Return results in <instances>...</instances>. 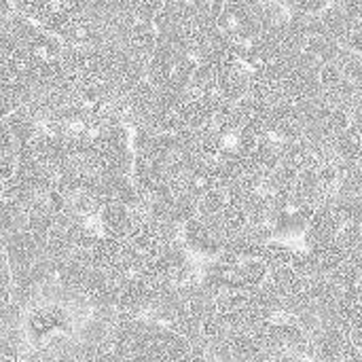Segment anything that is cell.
Wrapping results in <instances>:
<instances>
[{"instance_id":"6da1fadb","label":"cell","mask_w":362,"mask_h":362,"mask_svg":"<svg viewBox=\"0 0 362 362\" xmlns=\"http://www.w3.org/2000/svg\"><path fill=\"white\" fill-rule=\"evenodd\" d=\"M180 240L185 242V246L193 257H202L206 261L218 257L227 244V238L221 231V227L204 216H193L189 223H185L180 231Z\"/></svg>"},{"instance_id":"7a4b0ae2","label":"cell","mask_w":362,"mask_h":362,"mask_svg":"<svg viewBox=\"0 0 362 362\" xmlns=\"http://www.w3.org/2000/svg\"><path fill=\"white\" fill-rule=\"evenodd\" d=\"M47 257V240L34 235L28 229L11 233L4 242V259L11 267V274L25 272L40 263Z\"/></svg>"},{"instance_id":"3957f363","label":"cell","mask_w":362,"mask_h":362,"mask_svg":"<svg viewBox=\"0 0 362 362\" xmlns=\"http://www.w3.org/2000/svg\"><path fill=\"white\" fill-rule=\"evenodd\" d=\"M344 218L341 214L337 212L333 199H325L322 204L316 206L314 214L310 216L305 229H303V246L305 250H314V248H320V246H327L331 244L339 231L344 229Z\"/></svg>"},{"instance_id":"277c9868","label":"cell","mask_w":362,"mask_h":362,"mask_svg":"<svg viewBox=\"0 0 362 362\" xmlns=\"http://www.w3.org/2000/svg\"><path fill=\"white\" fill-rule=\"evenodd\" d=\"M331 199L344 223L362 225V174L344 172Z\"/></svg>"},{"instance_id":"5b68a950","label":"cell","mask_w":362,"mask_h":362,"mask_svg":"<svg viewBox=\"0 0 362 362\" xmlns=\"http://www.w3.org/2000/svg\"><path fill=\"white\" fill-rule=\"evenodd\" d=\"M98 225L102 235L125 240L134 227V210L119 202H106L98 212Z\"/></svg>"},{"instance_id":"8992f818","label":"cell","mask_w":362,"mask_h":362,"mask_svg":"<svg viewBox=\"0 0 362 362\" xmlns=\"http://www.w3.org/2000/svg\"><path fill=\"white\" fill-rule=\"evenodd\" d=\"M4 125L8 127L11 136L15 138L17 146H25L34 140V136L38 134L40 125L36 121V117L32 115V110L23 104L19 108H15L6 119H4Z\"/></svg>"},{"instance_id":"52a82bcc","label":"cell","mask_w":362,"mask_h":362,"mask_svg":"<svg viewBox=\"0 0 362 362\" xmlns=\"http://www.w3.org/2000/svg\"><path fill=\"white\" fill-rule=\"evenodd\" d=\"M17 153H19V146L15 138L11 136L4 121H0V180L2 182L13 178L15 168H17Z\"/></svg>"},{"instance_id":"ba28073f","label":"cell","mask_w":362,"mask_h":362,"mask_svg":"<svg viewBox=\"0 0 362 362\" xmlns=\"http://www.w3.org/2000/svg\"><path fill=\"white\" fill-rule=\"evenodd\" d=\"M335 64L339 66L341 74H344V76H346L350 83H354L356 87H362V55L361 53H356V51H352V49H346V47H341V51H339V55H337Z\"/></svg>"},{"instance_id":"9c48e42d","label":"cell","mask_w":362,"mask_h":362,"mask_svg":"<svg viewBox=\"0 0 362 362\" xmlns=\"http://www.w3.org/2000/svg\"><path fill=\"white\" fill-rule=\"evenodd\" d=\"M286 13H301V15H318L325 11L333 0H276Z\"/></svg>"},{"instance_id":"30bf717a","label":"cell","mask_w":362,"mask_h":362,"mask_svg":"<svg viewBox=\"0 0 362 362\" xmlns=\"http://www.w3.org/2000/svg\"><path fill=\"white\" fill-rule=\"evenodd\" d=\"M13 293V276H11V267L4 259V255L0 257V297H8L11 299Z\"/></svg>"},{"instance_id":"8fae6325","label":"cell","mask_w":362,"mask_h":362,"mask_svg":"<svg viewBox=\"0 0 362 362\" xmlns=\"http://www.w3.org/2000/svg\"><path fill=\"white\" fill-rule=\"evenodd\" d=\"M13 13H15V4L11 0H0V30L6 25Z\"/></svg>"},{"instance_id":"7c38bea8","label":"cell","mask_w":362,"mask_h":362,"mask_svg":"<svg viewBox=\"0 0 362 362\" xmlns=\"http://www.w3.org/2000/svg\"><path fill=\"white\" fill-rule=\"evenodd\" d=\"M297 362H308V361H297Z\"/></svg>"},{"instance_id":"4fadbf2b","label":"cell","mask_w":362,"mask_h":362,"mask_svg":"<svg viewBox=\"0 0 362 362\" xmlns=\"http://www.w3.org/2000/svg\"><path fill=\"white\" fill-rule=\"evenodd\" d=\"M11 2H13V0H11Z\"/></svg>"}]
</instances>
